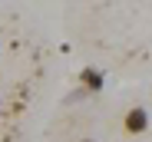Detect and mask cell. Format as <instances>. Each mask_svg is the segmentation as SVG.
Masks as SVG:
<instances>
[{
    "label": "cell",
    "instance_id": "obj_4",
    "mask_svg": "<svg viewBox=\"0 0 152 142\" xmlns=\"http://www.w3.org/2000/svg\"><path fill=\"white\" fill-rule=\"evenodd\" d=\"M0 112H4V109H0Z\"/></svg>",
    "mask_w": 152,
    "mask_h": 142
},
{
    "label": "cell",
    "instance_id": "obj_2",
    "mask_svg": "<svg viewBox=\"0 0 152 142\" xmlns=\"http://www.w3.org/2000/svg\"><path fill=\"white\" fill-rule=\"evenodd\" d=\"M83 89H89V92H99V89H103V73H99V69H83Z\"/></svg>",
    "mask_w": 152,
    "mask_h": 142
},
{
    "label": "cell",
    "instance_id": "obj_1",
    "mask_svg": "<svg viewBox=\"0 0 152 142\" xmlns=\"http://www.w3.org/2000/svg\"><path fill=\"white\" fill-rule=\"evenodd\" d=\"M126 132H129V135H139V132H145L149 129V109L145 106H132L129 112H126Z\"/></svg>",
    "mask_w": 152,
    "mask_h": 142
},
{
    "label": "cell",
    "instance_id": "obj_3",
    "mask_svg": "<svg viewBox=\"0 0 152 142\" xmlns=\"http://www.w3.org/2000/svg\"><path fill=\"white\" fill-rule=\"evenodd\" d=\"M80 142H93V139H80Z\"/></svg>",
    "mask_w": 152,
    "mask_h": 142
}]
</instances>
